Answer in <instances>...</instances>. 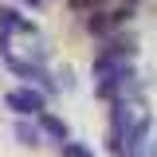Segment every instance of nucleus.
Wrapping results in <instances>:
<instances>
[{
    "label": "nucleus",
    "mask_w": 157,
    "mask_h": 157,
    "mask_svg": "<svg viewBox=\"0 0 157 157\" xmlns=\"http://www.w3.org/2000/svg\"><path fill=\"white\" fill-rule=\"evenodd\" d=\"M134 55H137V39L134 36H110L102 47H98V55L90 59V75H94V82L118 75V71H130Z\"/></svg>",
    "instance_id": "obj_1"
},
{
    "label": "nucleus",
    "mask_w": 157,
    "mask_h": 157,
    "mask_svg": "<svg viewBox=\"0 0 157 157\" xmlns=\"http://www.w3.org/2000/svg\"><path fill=\"white\" fill-rule=\"evenodd\" d=\"M94 94L102 98V102L134 98V94H137V75H134V67H130V71H118V75H110V78H98V82H94Z\"/></svg>",
    "instance_id": "obj_2"
},
{
    "label": "nucleus",
    "mask_w": 157,
    "mask_h": 157,
    "mask_svg": "<svg viewBox=\"0 0 157 157\" xmlns=\"http://www.w3.org/2000/svg\"><path fill=\"white\" fill-rule=\"evenodd\" d=\"M4 102H8V110H16L20 118H32V114L39 118L43 110H47V94L36 90V86H16V90L4 94Z\"/></svg>",
    "instance_id": "obj_3"
},
{
    "label": "nucleus",
    "mask_w": 157,
    "mask_h": 157,
    "mask_svg": "<svg viewBox=\"0 0 157 157\" xmlns=\"http://www.w3.org/2000/svg\"><path fill=\"white\" fill-rule=\"evenodd\" d=\"M126 20H130V8H110V12H98V16L86 20V32H90V36H110Z\"/></svg>",
    "instance_id": "obj_4"
},
{
    "label": "nucleus",
    "mask_w": 157,
    "mask_h": 157,
    "mask_svg": "<svg viewBox=\"0 0 157 157\" xmlns=\"http://www.w3.org/2000/svg\"><path fill=\"white\" fill-rule=\"evenodd\" d=\"M0 32H4L8 39H12V36H36V24L24 20L12 4H4V8H0Z\"/></svg>",
    "instance_id": "obj_5"
},
{
    "label": "nucleus",
    "mask_w": 157,
    "mask_h": 157,
    "mask_svg": "<svg viewBox=\"0 0 157 157\" xmlns=\"http://www.w3.org/2000/svg\"><path fill=\"white\" fill-rule=\"evenodd\" d=\"M39 130H43V126H32L28 118H20L12 134H16V141H20V145H32V149H36L39 141H43V134H39Z\"/></svg>",
    "instance_id": "obj_6"
},
{
    "label": "nucleus",
    "mask_w": 157,
    "mask_h": 157,
    "mask_svg": "<svg viewBox=\"0 0 157 157\" xmlns=\"http://www.w3.org/2000/svg\"><path fill=\"white\" fill-rule=\"evenodd\" d=\"M39 126H43L51 137H59V145H63V141H71V134H67V122H59V118H55V114H47V110L39 114Z\"/></svg>",
    "instance_id": "obj_7"
},
{
    "label": "nucleus",
    "mask_w": 157,
    "mask_h": 157,
    "mask_svg": "<svg viewBox=\"0 0 157 157\" xmlns=\"http://www.w3.org/2000/svg\"><path fill=\"white\" fill-rule=\"evenodd\" d=\"M59 153H63V157H94L82 141H63V145H59Z\"/></svg>",
    "instance_id": "obj_8"
},
{
    "label": "nucleus",
    "mask_w": 157,
    "mask_h": 157,
    "mask_svg": "<svg viewBox=\"0 0 157 157\" xmlns=\"http://www.w3.org/2000/svg\"><path fill=\"white\" fill-rule=\"evenodd\" d=\"M24 4H28V8H39V4H43V0H24Z\"/></svg>",
    "instance_id": "obj_9"
}]
</instances>
